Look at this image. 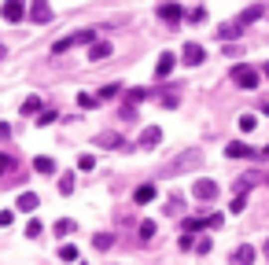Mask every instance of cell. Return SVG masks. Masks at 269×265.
<instances>
[{"label": "cell", "instance_id": "39", "mask_svg": "<svg viewBox=\"0 0 269 265\" xmlns=\"http://www.w3.org/2000/svg\"><path fill=\"white\" fill-rule=\"evenodd\" d=\"M192 247H196L199 254H210V247H214V243H210V240H199V243H192Z\"/></svg>", "mask_w": 269, "mask_h": 265}, {"label": "cell", "instance_id": "27", "mask_svg": "<svg viewBox=\"0 0 269 265\" xmlns=\"http://www.w3.org/2000/svg\"><path fill=\"white\" fill-rule=\"evenodd\" d=\"M155 232H159V225H155V221H140V240H151Z\"/></svg>", "mask_w": 269, "mask_h": 265}, {"label": "cell", "instance_id": "12", "mask_svg": "<svg viewBox=\"0 0 269 265\" xmlns=\"http://www.w3.org/2000/svg\"><path fill=\"white\" fill-rule=\"evenodd\" d=\"M159 18H162V22H173V26H177L181 18H184V11H181V4H162V7H159Z\"/></svg>", "mask_w": 269, "mask_h": 265}, {"label": "cell", "instance_id": "37", "mask_svg": "<svg viewBox=\"0 0 269 265\" xmlns=\"http://www.w3.org/2000/svg\"><path fill=\"white\" fill-rule=\"evenodd\" d=\"M221 221H225L221 214H210V217H207V229H221Z\"/></svg>", "mask_w": 269, "mask_h": 265}, {"label": "cell", "instance_id": "18", "mask_svg": "<svg viewBox=\"0 0 269 265\" xmlns=\"http://www.w3.org/2000/svg\"><path fill=\"white\" fill-rule=\"evenodd\" d=\"M33 169H37V173H55V162H52L48 155H37L33 158Z\"/></svg>", "mask_w": 269, "mask_h": 265}, {"label": "cell", "instance_id": "30", "mask_svg": "<svg viewBox=\"0 0 269 265\" xmlns=\"http://www.w3.org/2000/svg\"><path fill=\"white\" fill-rule=\"evenodd\" d=\"M59 258H63V262H74V258H78V247H70V243H63V247H59Z\"/></svg>", "mask_w": 269, "mask_h": 265}, {"label": "cell", "instance_id": "32", "mask_svg": "<svg viewBox=\"0 0 269 265\" xmlns=\"http://www.w3.org/2000/svg\"><path fill=\"white\" fill-rule=\"evenodd\" d=\"M74 192V177H59V195H70Z\"/></svg>", "mask_w": 269, "mask_h": 265}, {"label": "cell", "instance_id": "36", "mask_svg": "<svg viewBox=\"0 0 269 265\" xmlns=\"http://www.w3.org/2000/svg\"><path fill=\"white\" fill-rule=\"evenodd\" d=\"M26 236H41V221H37V217H30V225H26Z\"/></svg>", "mask_w": 269, "mask_h": 265}, {"label": "cell", "instance_id": "38", "mask_svg": "<svg viewBox=\"0 0 269 265\" xmlns=\"http://www.w3.org/2000/svg\"><path fill=\"white\" fill-rule=\"evenodd\" d=\"M159 103H162V107H177V96H173V92H166V96H159Z\"/></svg>", "mask_w": 269, "mask_h": 265}, {"label": "cell", "instance_id": "5", "mask_svg": "<svg viewBox=\"0 0 269 265\" xmlns=\"http://www.w3.org/2000/svg\"><path fill=\"white\" fill-rule=\"evenodd\" d=\"M181 59L188 63V66H199L203 59H207V48H203V44H196V41H188V44H184V52H181Z\"/></svg>", "mask_w": 269, "mask_h": 265}, {"label": "cell", "instance_id": "28", "mask_svg": "<svg viewBox=\"0 0 269 265\" xmlns=\"http://www.w3.org/2000/svg\"><path fill=\"white\" fill-rule=\"evenodd\" d=\"M92 243H96V247H100V251H111V243H115V236H107V232H100V236H96V240H92Z\"/></svg>", "mask_w": 269, "mask_h": 265}, {"label": "cell", "instance_id": "44", "mask_svg": "<svg viewBox=\"0 0 269 265\" xmlns=\"http://www.w3.org/2000/svg\"><path fill=\"white\" fill-rule=\"evenodd\" d=\"M266 78H269V63H266Z\"/></svg>", "mask_w": 269, "mask_h": 265}, {"label": "cell", "instance_id": "40", "mask_svg": "<svg viewBox=\"0 0 269 265\" xmlns=\"http://www.w3.org/2000/svg\"><path fill=\"white\" fill-rule=\"evenodd\" d=\"M11 217H15L11 210H0V229H7V225H11Z\"/></svg>", "mask_w": 269, "mask_h": 265}, {"label": "cell", "instance_id": "29", "mask_svg": "<svg viewBox=\"0 0 269 265\" xmlns=\"http://www.w3.org/2000/svg\"><path fill=\"white\" fill-rule=\"evenodd\" d=\"M247 206V195H233V203H229V214H240Z\"/></svg>", "mask_w": 269, "mask_h": 265}, {"label": "cell", "instance_id": "43", "mask_svg": "<svg viewBox=\"0 0 269 265\" xmlns=\"http://www.w3.org/2000/svg\"><path fill=\"white\" fill-rule=\"evenodd\" d=\"M0 59H4V44H0Z\"/></svg>", "mask_w": 269, "mask_h": 265}, {"label": "cell", "instance_id": "17", "mask_svg": "<svg viewBox=\"0 0 269 265\" xmlns=\"http://www.w3.org/2000/svg\"><path fill=\"white\" fill-rule=\"evenodd\" d=\"M262 11H266V7H262V4H255V7H247V11H244V15H240V18H236V26H240V30H244V26H251V22H255V18H262Z\"/></svg>", "mask_w": 269, "mask_h": 265}, {"label": "cell", "instance_id": "3", "mask_svg": "<svg viewBox=\"0 0 269 265\" xmlns=\"http://www.w3.org/2000/svg\"><path fill=\"white\" fill-rule=\"evenodd\" d=\"M199 162H203V151H199V147H188L184 155H177V158L170 162V169H173V173H184V169H196Z\"/></svg>", "mask_w": 269, "mask_h": 265}, {"label": "cell", "instance_id": "41", "mask_svg": "<svg viewBox=\"0 0 269 265\" xmlns=\"http://www.w3.org/2000/svg\"><path fill=\"white\" fill-rule=\"evenodd\" d=\"M262 158H269V144H266V151H262Z\"/></svg>", "mask_w": 269, "mask_h": 265}, {"label": "cell", "instance_id": "22", "mask_svg": "<svg viewBox=\"0 0 269 265\" xmlns=\"http://www.w3.org/2000/svg\"><path fill=\"white\" fill-rule=\"evenodd\" d=\"M96 103H100V96H89V92H81V96H78V107L81 111H92Z\"/></svg>", "mask_w": 269, "mask_h": 265}, {"label": "cell", "instance_id": "45", "mask_svg": "<svg viewBox=\"0 0 269 265\" xmlns=\"http://www.w3.org/2000/svg\"><path fill=\"white\" fill-rule=\"evenodd\" d=\"M266 184H269V173H266Z\"/></svg>", "mask_w": 269, "mask_h": 265}, {"label": "cell", "instance_id": "31", "mask_svg": "<svg viewBox=\"0 0 269 265\" xmlns=\"http://www.w3.org/2000/svg\"><path fill=\"white\" fill-rule=\"evenodd\" d=\"M255 126H258V118H255V115H244V118H240V129H244V132H251Z\"/></svg>", "mask_w": 269, "mask_h": 265}, {"label": "cell", "instance_id": "26", "mask_svg": "<svg viewBox=\"0 0 269 265\" xmlns=\"http://www.w3.org/2000/svg\"><path fill=\"white\" fill-rule=\"evenodd\" d=\"M147 96H151L147 89H129V92H126V100H129V103H140V100H147Z\"/></svg>", "mask_w": 269, "mask_h": 265}, {"label": "cell", "instance_id": "33", "mask_svg": "<svg viewBox=\"0 0 269 265\" xmlns=\"http://www.w3.org/2000/svg\"><path fill=\"white\" fill-rule=\"evenodd\" d=\"M92 166H96V158H92V155H78V169H92Z\"/></svg>", "mask_w": 269, "mask_h": 265}, {"label": "cell", "instance_id": "15", "mask_svg": "<svg viewBox=\"0 0 269 265\" xmlns=\"http://www.w3.org/2000/svg\"><path fill=\"white\" fill-rule=\"evenodd\" d=\"M15 206H18L22 214H33L37 206H41V199H37L33 192H22V195H18V203H15Z\"/></svg>", "mask_w": 269, "mask_h": 265}, {"label": "cell", "instance_id": "8", "mask_svg": "<svg viewBox=\"0 0 269 265\" xmlns=\"http://www.w3.org/2000/svg\"><path fill=\"white\" fill-rule=\"evenodd\" d=\"M173 63H177V55H173V52H162L159 55V63H155V78H170V74H173Z\"/></svg>", "mask_w": 269, "mask_h": 265}, {"label": "cell", "instance_id": "19", "mask_svg": "<svg viewBox=\"0 0 269 265\" xmlns=\"http://www.w3.org/2000/svg\"><path fill=\"white\" fill-rule=\"evenodd\" d=\"M7 173H15V158L11 155H0V181H7Z\"/></svg>", "mask_w": 269, "mask_h": 265}, {"label": "cell", "instance_id": "13", "mask_svg": "<svg viewBox=\"0 0 269 265\" xmlns=\"http://www.w3.org/2000/svg\"><path fill=\"white\" fill-rule=\"evenodd\" d=\"M96 144H100V147H111V151H122V147H126V140L118 136V132H100Z\"/></svg>", "mask_w": 269, "mask_h": 265}, {"label": "cell", "instance_id": "34", "mask_svg": "<svg viewBox=\"0 0 269 265\" xmlns=\"http://www.w3.org/2000/svg\"><path fill=\"white\" fill-rule=\"evenodd\" d=\"M55 118H59V115H55V111H44V115H41V118H37V126H52V122H55Z\"/></svg>", "mask_w": 269, "mask_h": 265}, {"label": "cell", "instance_id": "25", "mask_svg": "<svg viewBox=\"0 0 269 265\" xmlns=\"http://www.w3.org/2000/svg\"><path fill=\"white\" fill-rule=\"evenodd\" d=\"M37 111H41V100H37V96H30V100L22 103V115H26V118H30V115H37Z\"/></svg>", "mask_w": 269, "mask_h": 265}, {"label": "cell", "instance_id": "16", "mask_svg": "<svg viewBox=\"0 0 269 265\" xmlns=\"http://www.w3.org/2000/svg\"><path fill=\"white\" fill-rule=\"evenodd\" d=\"M159 140H162V129H159V126H147V129L140 132V147H155Z\"/></svg>", "mask_w": 269, "mask_h": 265}, {"label": "cell", "instance_id": "14", "mask_svg": "<svg viewBox=\"0 0 269 265\" xmlns=\"http://www.w3.org/2000/svg\"><path fill=\"white\" fill-rule=\"evenodd\" d=\"M155 195H159V188H155V184H140V188L133 192V203H136V206H144V203H151Z\"/></svg>", "mask_w": 269, "mask_h": 265}, {"label": "cell", "instance_id": "42", "mask_svg": "<svg viewBox=\"0 0 269 265\" xmlns=\"http://www.w3.org/2000/svg\"><path fill=\"white\" fill-rule=\"evenodd\" d=\"M266 262H269V240H266Z\"/></svg>", "mask_w": 269, "mask_h": 265}, {"label": "cell", "instance_id": "24", "mask_svg": "<svg viewBox=\"0 0 269 265\" xmlns=\"http://www.w3.org/2000/svg\"><path fill=\"white\" fill-rule=\"evenodd\" d=\"M199 229H207V217H188L184 221V232H199Z\"/></svg>", "mask_w": 269, "mask_h": 265}, {"label": "cell", "instance_id": "20", "mask_svg": "<svg viewBox=\"0 0 269 265\" xmlns=\"http://www.w3.org/2000/svg\"><path fill=\"white\" fill-rule=\"evenodd\" d=\"M181 206H184V199H181V195H170L162 210H166V214H181Z\"/></svg>", "mask_w": 269, "mask_h": 265}, {"label": "cell", "instance_id": "7", "mask_svg": "<svg viewBox=\"0 0 269 265\" xmlns=\"http://www.w3.org/2000/svg\"><path fill=\"white\" fill-rule=\"evenodd\" d=\"M0 15H4L7 22H22V15H26V4H22V0H4Z\"/></svg>", "mask_w": 269, "mask_h": 265}, {"label": "cell", "instance_id": "6", "mask_svg": "<svg viewBox=\"0 0 269 265\" xmlns=\"http://www.w3.org/2000/svg\"><path fill=\"white\" fill-rule=\"evenodd\" d=\"M225 155L229 158H262V151H255V147H247L244 140H233V144L225 147Z\"/></svg>", "mask_w": 269, "mask_h": 265}, {"label": "cell", "instance_id": "23", "mask_svg": "<svg viewBox=\"0 0 269 265\" xmlns=\"http://www.w3.org/2000/svg\"><path fill=\"white\" fill-rule=\"evenodd\" d=\"M115 96H122V85H104L100 89V100H115Z\"/></svg>", "mask_w": 269, "mask_h": 265}, {"label": "cell", "instance_id": "4", "mask_svg": "<svg viewBox=\"0 0 269 265\" xmlns=\"http://www.w3.org/2000/svg\"><path fill=\"white\" fill-rule=\"evenodd\" d=\"M192 195H196L199 203H214V199H218V184L214 181H196V184H192Z\"/></svg>", "mask_w": 269, "mask_h": 265}, {"label": "cell", "instance_id": "10", "mask_svg": "<svg viewBox=\"0 0 269 265\" xmlns=\"http://www.w3.org/2000/svg\"><path fill=\"white\" fill-rule=\"evenodd\" d=\"M255 254H258V251L251 247V243H240V247L233 251V265H251V262H255Z\"/></svg>", "mask_w": 269, "mask_h": 265}, {"label": "cell", "instance_id": "21", "mask_svg": "<svg viewBox=\"0 0 269 265\" xmlns=\"http://www.w3.org/2000/svg\"><path fill=\"white\" fill-rule=\"evenodd\" d=\"M218 37H221V41H233V37H240V26H236V22L221 26V30H218Z\"/></svg>", "mask_w": 269, "mask_h": 265}, {"label": "cell", "instance_id": "35", "mask_svg": "<svg viewBox=\"0 0 269 265\" xmlns=\"http://www.w3.org/2000/svg\"><path fill=\"white\" fill-rule=\"evenodd\" d=\"M59 232H74V221H67V217H63V221H55V236Z\"/></svg>", "mask_w": 269, "mask_h": 265}, {"label": "cell", "instance_id": "9", "mask_svg": "<svg viewBox=\"0 0 269 265\" xmlns=\"http://www.w3.org/2000/svg\"><path fill=\"white\" fill-rule=\"evenodd\" d=\"M30 18H33V22H48V18H52V4H48V0H33V4H30Z\"/></svg>", "mask_w": 269, "mask_h": 265}, {"label": "cell", "instance_id": "2", "mask_svg": "<svg viewBox=\"0 0 269 265\" xmlns=\"http://www.w3.org/2000/svg\"><path fill=\"white\" fill-rule=\"evenodd\" d=\"M233 81L244 92H251V89H258V70H255V66H247V63H240L236 70H233Z\"/></svg>", "mask_w": 269, "mask_h": 265}, {"label": "cell", "instance_id": "11", "mask_svg": "<svg viewBox=\"0 0 269 265\" xmlns=\"http://www.w3.org/2000/svg\"><path fill=\"white\" fill-rule=\"evenodd\" d=\"M107 55H111V41H92L89 44V59L92 63H104Z\"/></svg>", "mask_w": 269, "mask_h": 265}, {"label": "cell", "instance_id": "1", "mask_svg": "<svg viewBox=\"0 0 269 265\" xmlns=\"http://www.w3.org/2000/svg\"><path fill=\"white\" fill-rule=\"evenodd\" d=\"M92 41H96V30H78V33H70V37H63V41H55L52 52L55 55H67L70 48H78V44H92Z\"/></svg>", "mask_w": 269, "mask_h": 265}]
</instances>
